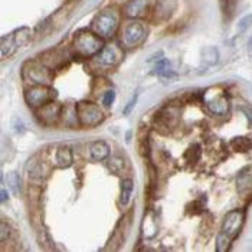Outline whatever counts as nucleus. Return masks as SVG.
Returning <instances> with one entry per match:
<instances>
[{
    "label": "nucleus",
    "instance_id": "nucleus-4",
    "mask_svg": "<svg viewBox=\"0 0 252 252\" xmlns=\"http://www.w3.org/2000/svg\"><path fill=\"white\" fill-rule=\"evenodd\" d=\"M23 79L33 85H51L54 74L48 65L39 61H29L23 65Z\"/></svg>",
    "mask_w": 252,
    "mask_h": 252
},
{
    "label": "nucleus",
    "instance_id": "nucleus-7",
    "mask_svg": "<svg viewBox=\"0 0 252 252\" xmlns=\"http://www.w3.org/2000/svg\"><path fill=\"white\" fill-rule=\"evenodd\" d=\"M146 38H147V28L144 26V23H141L138 20H131L123 28L121 40L126 48L140 46L146 40Z\"/></svg>",
    "mask_w": 252,
    "mask_h": 252
},
{
    "label": "nucleus",
    "instance_id": "nucleus-13",
    "mask_svg": "<svg viewBox=\"0 0 252 252\" xmlns=\"http://www.w3.org/2000/svg\"><path fill=\"white\" fill-rule=\"evenodd\" d=\"M176 0H158L155 6L156 19L166 20L169 19L176 10Z\"/></svg>",
    "mask_w": 252,
    "mask_h": 252
},
{
    "label": "nucleus",
    "instance_id": "nucleus-1",
    "mask_svg": "<svg viewBox=\"0 0 252 252\" xmlns=\"http://www.w3.org/2000/svg\"><path fill=\"white\" fill-rule=\"evenodd\" d=\"M245 220V214L241 209H235L225 215L220 233L216 236V251L225 252L229 250L232 241L238 236Z\"/></svg>",
    "mask_w": 252,
    "mask_h": 252
},
{
    "label": "nucleus",
    "instance_id": "nucleus-23",
    "mask_svg": "<svg viewBox=\"0 0 252 252\" xmlns=\"http://www.w3.org/2000/svg\"><path fill=\"white\" fill-rule=\"evenodd\" d=\"M114 99H116V93H114V91H107V93L102 95V104H104L105 107H111L113 102H114Z\"/></svg>",
    "mask_w": 252,
    "mask_h": 252
},
{
    "label": "nucleus",
    "instance_id": "nucleus-27",
    "mask_svg": "<svg viewBox=\"0 0 252 252\" xmlns=\"http://www.w3.org/2000/svg\"><path fill=\"white\" fill-rule=\"evenodd\" d=\"M7 200V193L6 190H1V202H6Z\"/></svg>",
    "mask_w": 252,
    "mask_h": 252
},
{
    "label": "nucleus",
    "instance_id": "nucleus-11",
    "mask_svg": "<svg viewBox=\"0 0 252 252\" xmlns=\"http://www.w3.org/2000/svg\"><path fill=\"white\" fill-rule=\"evenodd\" d=\"M120 59H121V52L116 46H105V48H102V51L99 54L95 55V62L99 66H104V68L116 66L120 62Z\"/></svg>",
    "mask_w": 252,
    "mask_h": 252
},
{
    "label": "nucleus",
    "instance_id": "nucleus-9",
    "mask_svg": "<svg viewBox=\"0 0 252 252\" xmlns=\"http://www.w3.org/2000/svg\"><path fill=\"white\" fill-rule=\"evenodd\" d=\"M55 97H57V91L52 90L51 85H33L25 94L26 102L33 108H39V107L54 101Z\"/></svg>",
    "mask_w": 252,
    "mask_h": 252
},
{
    "label": "nucleus",
    "instance_id": "nucleus-6",
    "mask_svg": "<svg viewBox=\"0 0 252 252\" xmlns=\"http://www.w3.org/2000/svg\"><path fill=\"white\" fill-rule=\"evenodd\" d=\"M77 117L81 126L97 127L104 120V113L95 104L90 101H81L77 104Z\"/></svg>",
    "mask_w": 252,
    "mask_h": 252
},
{
    "label": "nucleus",
    "instance_id": "nucleus-14",
    "mask_svg": "<svg viewBox=\"0 0 252 252\" xmlns=\"http://www.w3.org/2000/svg\"><path fill=\"white\" fill-rule=\"evenodd\" d=\"M26 172H28V177L32 183H40L43 182L45 176H46V169H45V164L42 161H38L36 158L31 160L28 167H26Z\"/></svg>",
    "mask_w": 252,
    "mask_h": 252
},
{
    "label": "nucleus",
    "instance_id": "nucleus-24",
    "mask_svg": "<svg viewBox=\"0 0 252 252\" xmlns=\"http://www.w3.org/2000/svg\"><path fill=\"white\" fill-rule=\"evenodd\" d=\"M252 26V15H248V16H245L244 19L239 20V26H238V29L241 31V32H244V31H247L248 28H251Z\"/></svg>",
    "mask_w": 252,
    "mask_h": 252
},
{
    "label": "nucleus",
    "instance_id": "nucleus-28",
    "mask_svg": "<svg viewBox=\"0 0 252 252\" xmlns=\"http://www.w3.org/2000/svg\"><path fill=\"white\" fill-rule=\"evenodd\" d=\"M248 46H250V49L252 51V38H251V40H250V45H248Z\"/></svg>",
    "mask_w": 252,
    "mask_h": 252
},
{
    "label": "nucleus",
    "instance_id": "nucleus-5",
    "mask_svg": "<svg viewBox=\"0 0 252 252\" xmlns=\"http://www.w3.org/2000/svg\"><path fill=\"white\" fill-rule=\"evenodd\" d=\"M32 38V32L29 28H20L13 33L1 38V59L7 58L16 52L18 48L25 46Z\"/></svg>",
    "mask_w": 252,
    "mask_h": 252
},
{
    "label": "nucleus",
    "instance_id": "nucleus-8",
    "mask_svg": "<svg viewBox=\"0 0 252 252\" xmlns=\"http://www.w3.org/2000/svg\"><path fill=\"white\" fill-rule=\"evenodd\" d=\"M203 99L206 102L208 110L215 114V116H225L228 114L229 110V99L226 97V94L218 88H211L205 93Z\"/></svg>",
    "mask_w": 252,
    "mask_h": 252
},
{
    "label": "nucleus",
    "instance_id": "nucleus-12",
    "mask_svg": "<svg viewBox=\"0 0 252 252\" xmlns=\"http://www.w3.org/2000/svg\"><path fill=\"white\" fill-rule=\"evenodd\" d=\"M150 6V0H127L124 6V15L128 19H138L146 16Z\"/></svg>",
    "mask_w": 252,
    "mask_h": 252
},
{
    "label": "nucleus",
    "instance_id": "nucleus-16",
    "mask_svg": "<svg viewBox=\"0 0 252 252\" xmlns=\"http://www.w3.org/2000/svg\"><path fill=\"white\" fill-rule=\"evenodd\" d=\"M90 155L91 158L95 160V161H101V160H105L108 156H110V147L105 141H94L90 147Z\"/></svg>",
    "mask_w": 252,
    "mask_h": 252
},
{
    "label": "nucleus",
    "instance_id": "nucleus-17",
    "mask_svg": "<svg viewBox=\"0 0 252 252\" xmlns=\"http://www.w3.org/2000/svg\"><path fill=\"white\" fill-rule=\"evenodd\" d=\"M72 153L69 150V147H59L58 152H57V166L61 169H66L72 164Z\"/></svg>",
    "mask_w": 252,
    "mask_h": 252
},
{
    "label": "nucleus",
    "instance_id": "nucleus-3",
    "mask_svg": "<svg viewBox=\"0 0 252 252\" xmlns=\"http://www.w3.org/2000/svg\"><path fill=\"white\" fill-rule=\"evenodd\" d=\"M120 26V12L116 7L101 10L93 20V31L101 38H113Z\"/></svg>",
    "mask_w": 252,
    "mask_h": 252
},
{
    "label": "nucleus",
    "instance_id": "nucleus-19",
    "mask_svg": "<svg viewBox=\"0 0 252 252\" xmlns=\"http://www.w3.org/2000/svg\"><path fill=\"white\" fill-rule=\"evenodd\" d=\"M108 167L114 175L121 176L126 172V160L120 156H113L108 161Z\"/></svg>",
    "mask_w": 252,
    "mask_h": 252
},
{
    "label": "nucleus",
    "instance_id": "nucleus-2",
    "mask_svg": "<svg viewBox=\"0 0 252 252\" xmlns=\"http://www.w3.org/2000/svg\"><path fill=\"white\" fill-rule=\"evenodd\" d=\"M72 48L75 51L78 57L81 58H91L94 55L99 54L104 48V42L102 38L97 35L95 32L91 31H79L74 42H72Z\"/></svg>",
    "mask_w": 252,
    "mask_h": 252
},
{
    "label": "nucleus",
    "instance_id": "nucleus-22",
    "mask_svg": "<svg viewBox=\"0 0 252 252\" xmlns=\"http://www.w3.org/2000/svg\"><path fill=\"white\" fill-rule=\"evenodd\" d=\"M231 146H232L236 152L245 153V152H248V150L251 149L252 144L251 141H250L248 138H245V137H236V138H233L232 140Z\"/></svg>",
    "mask_w": 252,
    "mask_h": 252
},
{
    "label": "nucleus",
    "instance_id": "nucleus-20",
    "mask_svg": "<svg viewBox=\"0 0 252 252\" xmlns=\"http://www.w3.org/2000/svg\"><path fill=\"white\" fill-rule=\"evenodd\" d=\"M6 182H7V186L9 189L12 190V193L15 196H19L20 193V177L16 172H10L6 176Z\"/></svg>",
    "mask_w": 252,
    "mask_h": 252
},
{
    "label": "nucleus",
    "instance_id": "nucleus-26",
    "mask_svg": "<svg viewBox=\"0 0 252 252\" xmlns=\"http://www.w3.org/2000/svg\"><path fill=\"white\" fill-rule=\"evenodd\" d=\"M137 98H138V97H137V94H136L134 97H133L131 99H130V101H128L127 107H126V108L123 110V114H124V116H128V114H130V113L133 111V108H134V105H136V102H137Z\"/></svg>",
    "mask_w": 252,
    "mask_h": 252
},
{
    "label": "nucleus",
    "instance_id": "nucleus-21",
    "mask_svg": "<svg viewBox=\"0 0 252 252\" xmlns=\"http://www.w3.org/2000/svg\"><path fill=\"white\" fill-rule=\"evenodd\" d=\"M202 61L206 65H215L219 61V52L216 48H205L202 51Z\"/></svg>",
    "mask_w": 252,
    "mask_h": 252
},
{
    "label": "nucleus",
    "instance_id": "nucleus-25",
    "mask_svg": "<svg viewBox=\"0 0 252 252\" xmlns=\"http://www.w3.org/2000/svg\"><path fill=\"white\" fill-rule=\"evenodd\" d=\"M0 229H1L0 241H1V242H6V241L9 239V236H10V228H9L4 222H1V223H0Z\"/></svg>",
    "mask_w": 252,
    "mask_h": 252
},
{
    "label": "nucleus",
    "instance_id": "nucleus-10",
    "mask_svg": "<svg viewBox=\"0 0 252 252\" xmlns=\"http://www.w3.org/2000/svg\"><path fill=\"white\" fill-rule=\"evenodd\" d=\"M61 113H62V107H61V104L55 102V101H51V102L39 107L38 111H36L40 121L48 124V126L55 124L61 117Z\"/></svg>",
    "mask_w": 252,
    "mask_h": 252
},
{
    "label": "nucleus",
    "instance_id": "nucleus-18",
    "mask_svg": "<svg viewBox=\"0 0 252 252\" xmlns=\"http://www.w3.org/2000/svg\"><path fill=\"white\" fill-rule=\"evenodd\" d=\"M134 189V183L131 179H124L121 182V196H120V202L123 206H127L130 199H131V193Z\"/></svg>",
    "mask_w": 252,
    "mask_h": 252
},
{
    "label": "nucleus",
    "instance_id": "nucleus-15",
    "mask_svg": "<svg viewBox=\"0 0 252 252\" xmlns=\"http://www.w3.org/2000/svg\"><path fill=\"white\" fill-rule=\"evenodd\" d=\"M153 74L156 75H158V77L161 78V79H176V72L172 69V65H170V62L167 61L166 58H161L158 59L157 62H156V66L155 69H153Z\"/></svg>",
    "mask_w": 252,
    "mask_h": 252
}]
</instances>
